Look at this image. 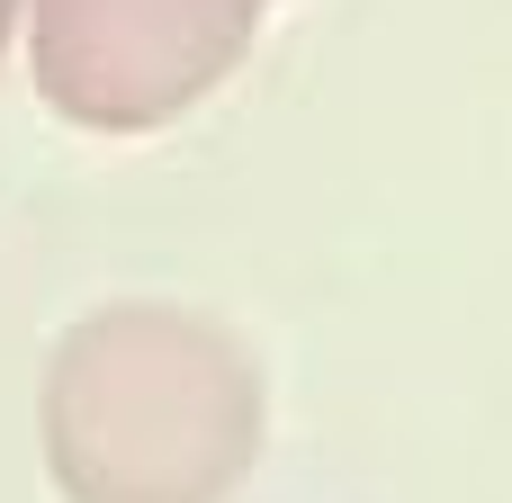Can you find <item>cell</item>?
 Returning <instances> with one entry per match:
<instances>
[]
</instances>
